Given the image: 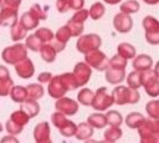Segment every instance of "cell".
Listing matches in <instances>:
<instances>
[{"mask_svg":"<svg viewBox=\"0 0 159 143\" xmlns=\"http://www.w3.org/2000/svg\"><path fill=\"white\" fill-rule=\"evenodd\" d=\"M111 93H112L114 104H118V106L135 104L140 99V95L137 90L130 88L128 86H122L120 83L116 86Z\"/></svg>","mask_w":159,"mask_h":143,"instance_id":"cell-1","label":"cell"},{"mask_svg":"<svg viewBox=\"0 0 159 143\" xmlns=\"http://www.w3.org/2000/svg\"><path fill=\"white\" fill-rule=\"evenodd\" d=\"M138 134L142 143H158L159 142V121L154 118H144L139 124Z\"/></svg>","mask_w":159,"mask_h":143,"instance_id":"cell-2","label":"cell"},{"mask_svg":"<svg viewBox=\"0 0 159 143\" xmlns=\"http://www.w3.org/2000/svg\"><path fill=\"white\" fill-rule=\"evenodd\" d=\"M27 55V48L25 44H20L19 41L15 45L7 46L1 52V58L7 65H15Z\"/></svg>","mask_w":159,"mask_h":143,"instance_id":"cell-3","label":"cell"},{"mask_svg":"<svg viewBox=\"0 0 159 143\" xmlns=\"http://www.w3.org/2000/svg\"><path fill=\"white\" fill-rule=\"evenodd\" d=\"M142 86L150 97L159 95V75L157 68H149L142 72Z\"/></svg>","mask_w":159,"mask_h":143,"instance_id":"cell-4","label":"cell"},{"mask_svg":"<svg viewBox=\"0 0 159 143\" xmlns=\"http://www.w3.org/2000/svg\"><path fill=\"white\" fill-rule=\"evenodd\" d=\"M114 104L113 102V97H112V93L108 91L107 87H99L94 95H93V99H92V103L91 106L96 109V111H107L109 109V107Z\"/></svg>","mask_w":159,"mask_h":143,"instance_id":"cell-5","label":"cell"},{"mask_svg":"<svg viewBox=\"0 0 159 143\" xmlns=\"http://www.w3.org/2000/svg\"><path fill=\"white\" fill-rule=\"evenodd\" d=\"M108 57L99 48H94L84 53V62L97 71H104L108 67Z\"/></svg>","mask_w":159,"mask_h":143,"instance_id":"cell-6","label":"cell"},{"mask_svg":"<svg viewBox=\"0 0 159 143\" xmlns=\"http://www.w3.org/2000/svg\"><path fill=\"white\" fill-rule=\"evenodd\" d=\"M143 29L145 31V41L149 45L159 44V21L154 16H145L142 21Z\"/></svg>","mask_w":159,"mask_h":143,"instance_id":"cell-7","label":"cell"},{"mask_svg":"<svg viewBox=\"0 0 159 143\" xmlns=\"http://www.w3.org/2000/svg\"><path fill=\"white\" fill-rule=\"evenodd\" d=\"M102 45V39L97 34H87V35H80L76 41V48L81 53H86L88 51H92L94 48H99Z\"/></svg>","mask_w":159,"mask_h":143,"instance_id":"cell-8","label":"cell"},{"mask_svg":"<svg viewBox=\"0 0 159 143\" xmlns=\"http://www.w3.org/2000/svg\"><path fill=\"white\" fill-rule=\"evenodd\" d=\"M72 75L78 85L80 86H84L88 83L91 76H92V68L83 61V62H77L76 66L73 67V71H72Z\"/></svg>","mask_w":159,"mask_h":143,"instance_id":"cell-9","label":"cell"},{"mask_svg":"<svg viewBox=\"0 0 159 143\" xmlns=\"http://www.w3.org/2000/svg\"><path fill=\"white\" fill-rule=\"evenodd\" d=\"M55 108H56V111L63 113L65 116H73L78 111V103L72 98L62 96V97L56 99Z\"/></svg>","mask_w":159,"mask_h":143,"instance_id":"cell-10","label":"cell"},{"mask_svg":"<svg viewBox=\"0 0 159 143\" xmlns=\"http://www.w3.org/2000/svg\"><path fill=\"white\" fill-rule=\"evenodd\" d=\"M113 27L119 34H127L133 27V19L130 15L118 12L113 17Z\"/></svg>","mask_w":159,"mask_h":143,"instance_id":"cell-11","label":"cell"},{"mask_svg":"<svg viewBox=\"0 0 159 143\" xmlns=\"http://www.w3.org/2000/svg\"><path fill=\"white\" fill-rule=\"evenodd\" d=\"M15 71L17 73V76L20 78H24V80H27V78H31L35 73V66H34V62L26 56L24 57L22 60H20L19 62H16L15 65Z\"/></svg>","mask_w":159,"mask_h":143,"instance_id":"cell-12","label":"cell"},{"mask_svg":"<svg viewBox=\"0 0 159 143\" xmlns=\"http://www.w3.org/2000/svg\"><path fill=\"white\" fill-rule=\"evenodd\" d=\"M34 139L37 143H50L51 142V129L50 123L43 121L35 126L34 128Z\"/></svg>","mask_w":159,"mask_h":143,"instance_id":"cell-13","label":"cell"},{"mask_svg":"<svg viewBox=\"0 0 159 143\" xmlns=\"http://www.w3.org/2000/svg\"><path fill=\"white\" fill-rule=\"evenodd\" d=\"M47 83H48L47 92L52 98L57 99V98H60V97H62L67 93V90L65 88V86H63V83L60 78V75L58 76H52L51 80Z\"/></svg>","mask_w":159,"mask_h":143,"instance_id":"cell-14","label":"cell"},{"mask_svg":"<svg viewBox=\"0 0 159 143\" xmlns=\"http://www.w3.org/2000/svg\"><path fill=\"white\" fill-rule=\"evenodd\" d=\"M17 20H19L17 9L1 6V9H0V26H4V27L10 26L11 27Z\"/></svg>","mask_w":159,"mask_h":143,"instance_id":"cell-15","label":"cell"},{"mask_svg":"<svg viewBox=\"0 0 159 143\" xmlns=\"http://www.w3.org/2000/svg\"><path fill=\"white\" fill-rule=\"evenodd\" d=\"M12 85H14V81L10 77V72L7 67L4 65H0V97L9 96V92Z\"/></svg>","mask_w":159,"mask_h":143,"instance_id":"cell-16","label":"cell"},{"mask_svg":"<svg viewBox=\"0 0 159 143\" xmlns=\"http://www.w3.org/2000/svg\"><path fill=\"white\" fill-rule=\"evenodd\" d=\"M104 77H106V81L108 83H111V85H119L125 78V70L108 66L104 70Z\"/></svg>","mask_w":159,"mask_h":143,"instance_id":"cell-17","label":"cell"},{"mask_svg":"<svg viewBox=\"0 0 159 143\" xmlns=\"http://www.w3.org/2000/svg\"><path fill=\"white\" fill-rule=\"evenodd\" d=\"M132 65H133V68L135 71L143 72V71H147V70L153 67V58L149 55H145V53L135 55L133 57V63Z\"/></svg>","mask_w":159,"mask_h":143,"instance_id":"cell-18","label":"cell"},{"mask_svg":"<svg viewBox=\"0 0 159 143\" xmlns=\"http://www.w3.org/2000/svg\"><path fill=\"white\" fill-rule=\"evenodd\" d=\"M20 104H21V106H20V109H22V111L29 116L30 119H31V118H35V117L39 114V112H40V104L37 103L36 99H30V98H27V99H25L24 102H21Z\"/></svg>","mask_w":159,"mask_h":143,"instance_id":"cell-19","label":"cell"},{"mask_svg":"<svg viewBox=\"0 0 159 143\" xmlns=\"http://www.w3.org/2000/svg\"><path fill=\"white\" fill-rule=\"evenodd\" d=\"M93 127L91 124H88L87 122H81L77 127H76V133L75 137L78 141H88L92 136H93Z\"/></svg>","mask_w":159,"mask_h":143,"instance_id":"cell-20","label":"cell"},{"mask_svg":"<svg viewBox=\"0 0 159 143\" xmlns=\"http://www.w3.org/2000/svg\"><path fill=\"white\" fill-rule=\"evenodd\" d=\"M19 21L21 22V25H22L27 31L36 29L37 25H39V22H40V20H39L31 11H26V12H24V14L21 15V17H20Z\"/></svg>","mask_w":159,"mask_h":143,"instance_id":"cell-21","label":"cell"},{"mask_svg":"<svg viewBox=\"0 0 159 143\" xmlns=\"http://www.w3.org/2000/svg\"><path fill=\"white\" fill-rule=\"evenodd\" d=\"M39 52H40L41 58H42L45 62H47V63H51V62H53V61L56 60L57 52L55 51V48L51 46L50 42L42 44L41 47H40V50H39Z\"/></svg>","mask_w":159,"mask_h":143,"instance_id":"cell-22","label":"cell"},{"mask_svg":"<svg viewBox=\"0 0 159 143\" xmlns=\"http://www.w3.org/2000/svg\"><path fill=\"white\" fill-rule=\"evenodd\" d=\"M9 96H10V98H11L14 102L21 103V102H24L25 99H27V91H26V87L12 85V87L10 88Z\"/></svg>","mask_w":159,"mask_h":143,"instance_id":"cell-23","label":"cell"},{"mask_svg":"<svg viewBox=\"0 0 159 143\" xmlns=\"http://www.w3.org/2000/svg\"><path fill=\"white\" fill-rule=\"evenodd\" d=\"M27 35V30L21 25V22L17 20L12 26H11V30H10V37L14 42H17V41H21L22 39H25Z\"/></svg>","mask_w":159,"mask_h":143,"instance_id":"cell-24","label":"cell"},{"mask_svg":"<svg viewBox=\"0 0 159 143\" xmlns=\"http://www.w3.org/2000/svg\"><path fill=\"white\" fill-rule=\"evenodd\" d=\"M117 53L127 60H130L133 58L135 55H137V51H135V47L129 44V42H120L118 46H117Z\"/></svg>","mask_w":159,"mask_h":143,"instance_id":"cell-25","label":"cell"},{"mask_svg":"<svg viewBox=\"0 0 159 143\" xmlns=\"http://www.w3.org/2000/svg\"><path fill=\"white\" fill-rule=\"evenodd\" d=\"M87 123L91 124L93 128L101 129V128H104L107 126V119H106L104 114H102L99 112H96V113H92V114L88 116Z\"/></svg>","mask_w":159,"mask_h":143,"instance_id":"cell-26","label":"cell"},{"mask_svg":"<svg viewBox=\"0 0 159 143\" xmlns=\"http://www.w3.org/2000/svg\"><path fill=\"white\" fill-rule=\"evenodd\" d=\"M124 80L127 81V85L130 88L138 90L139 87H142V72H139V71L134 70V71L129 72L128 75H125Z\"/></svg>","mask_w":159,"mask_h":143,"instance_id":"cell-27","label":"cell"},{"mask_svg":"<svg viewBox=\"0 0 159 143\" xmlns=\"http://www.w3.org/2000/svg\"><path fill=\"white\" fill-rule=\"evenodd\" d=\"M144 118H145V117H144L140 112H130L129 114H127L124 122H125V124H127L129 128L137 129V128L139 127V124L143 122Z\"/></svg>","mask_w":159,"mask_h":143,"instance_id":"cell-28","label":"cell"},{"mask_svg":"<svg viewBox=\"0 0 159 143\" xmlns=\"http://www.w3.org/2000/svg\"><path fill=\"white\" fill-rule=\"evenodd\" d=\"M26 91H27V98L30 99H39L43 96L45 90L42 87V85L39 83H30L26 86Z\"/></svg>","mask_w":159,"mask_h":143,"instance_id":"cell-29","label":"cell"},{"mask_svg":"<svg viewBox=\"0 0 159 143\" xmlns=\"http://www.w3.org/2000/svg\"><path fill=\"white\" fill-rule=\"evenodd\" d=\"M122 134H123V132H122L120 127H118V126H111L109 128H107L104 131L103 137H104V141L106 142H116V141H118L122 137Z\"/></svg>","mask_w":159,"mask_h":143,"instance_id":"cell-30","label":"cell"},{"mask_svg":"<svg viewBox=\"0 0 159 143\" xmlns=\"http://www.w3.org/2000/svg\"><path fill=\"white\" fill-rule=\"evenodd\" d=\"M104 12H106V7H104V5H103L102 2H99V1L93 2L92 6H91L89 10H88V15H89V17H91L92 20H99V19L104 15Z\"/></svg>","mask_w":159,"mask_h":143,"instance_id":"cell-31","label":"cell"},{"mask_svg":"<svg viewBox=\"0 0 159 143\" xmlns=\"http://www.w3.org/2000/svg\"><path fill=\"white\" fill-rule=\"evenodd\" d=\"M60 78L62 81L65 88L67 90V92L68 91H75V90L78 88V85H77V82H76L72 72H65V73L60 75Z\"/></svg>","mask_w":159,"mask_h":143,"instance_id":"cell-32","label":"cell"},{"mask_svg":"<svg viewBox=\"0 0 159 143\" xmlns=\"http://www.w3.org/2000/svg\"><path fill=\"white\" fill-rule=\"evenodd\" d=\"M93 95L94 92L89 88H82L78 95H77V101L80 104H83V106H91L92 103V99H93Z\"/></svg>","mask_w":159,"mask_h":143,"instance_id":"cell-33","label":"cell"},{"mask_svg":"<svg viewBox=\"0 0 159 143\" xmlns=\"http://www.w3.org/2000/svg\"><path fill=\"white\" fill-rule=\"evenodd\" d=\"M140 9V5L137 0H127L120 5V12L127 14V15H132L138 12Z\"/></svg>","mask_w":159,"mask_h":143,"instance_id":"cell-34","label":"cell"},{"mask_svg":"<svg viewBox=\"0 0 159 143\" xmlns=\"http://www.w3.org/2000/svg\"><path fill=\"white\" fill-rule=\"evenodd\" d=\"M66 26L68 27V30H70V32H71V36H73V37H78L80 35H82V32H83V30H84L83 22L72 20V19H70V20L67 21Z\"/></svg>","mask_w":159,"mask_h":143,"instance_id":"cell-35","label":"cell"},{"mask_svg":"<svg viewBox=\"0 0 159 143\" xmlns=\"http://www.w3.org/2000/svg\"><path fill=\"white\" fill-rule=\"evenodd\" d=\"M104 116H106V119H107V124L120 127V124H122V122H123V117H122V114H120L118 111L111 109V111H108Z\"/></svg>","mask_w":159,"mask_h":143,"instance_id":"cell-36","label":"cell"},{"mask_svg":"<svg viewBox=\"0 0 159 143\" xmlns=\"http://www.w3.org/2000/svg\"><path fill=\"white\" fill-rule=\"evenodd\" d=\"M10 119L14 121V122H16L17 124H20V126H22V127H25V124H27V122L30 121L29 116H27L22 109H17V111L12 112V113L10 114Z\"/></svg>","mask_w":159,"mask_h":143,"instance_id":"cell-37","label":"cell"},{"mask_svg":"<svg viewBox=\"0 0 159 143\" xmlns=\"http://www.w3.org/2000/svg\"><path fill=\"white\" fill-rule=\"evenodd\" d=\"M35 36L42 44H45V42H48V41H51L53 39V32L47 27H40V29H37L35 31Z\"/></svg>","mask_w":159,"mask_h":143,"instance_id":"cell-38","label":"cell"},{"mask_svg":"<svg viewBox=\"0 0 159 143\" xmlns=\"http://www.w3.org/2000/svg\"><path fill=\"white\" fill-rule=\"evenodd\" d=\"M71 37H72L71 36V32H70V30H68V27L66 25L62 26V27H60L56 31V34H53V39L57 40V41H60V42H62V44H67Z\"/></svg>","mask_w":159,"mask_h":143,"instance_id":"cell-39","label":"cell"},{"mask_svg":"<svg viewBox=\"0 0 159 143\" xmlns=\"http://www.w3.org/2000/svg\"><path fill=\"white\" fill-rule=\"evenodd\" d=\"M25 39H26V42H25L26 48H27V50H31V51H34V52H39V50H40V47H41V45H42V42L35 36V34L29 35V36H26Z\"/></svg>","mask_w":159,"mask_h":143,"instance_id":"cell-40","label":"cell"},{"mask_svg":"<svg viewBox=\"0 0 159 143\" xmlns=\"http://www.w3.org/2000/svg\"><path fill=\"white\" fill-rule=\"evenodd\" d=\"M145 111L150 118L159 119V101L153 99L145 104Z\"/></svg>","mask_w":159,"mask_h":143,"instance_id":"cell-41","label":"cell"},{"mask_svg":"<svg viewBox=\"0 0 159 143\" xmlns=\"http://www.w3.org/2000/svg\"><path fill=\"white\" fill-rule=\"evenodd\" d=\"M76 127H77V124H76L73 121L67 119V122H66L61 128H58V131H60V133H61L63 137H75Z\"/></svg>","mask_w":159,"mask_h":143,"instance_id":"cell-42","label":"cell"},{"mask_svg":"<svg viewBox=\"0 0 159 143\" xmlns=\"http://www.w3.org/2000/svg\"><path fill=\"white\" fill-rule=\"evenodd\" d=\"M127 63H128V60L124 58V57H122V56H119L118 53L114 55L111 60H108V66L116 67V68H123V70H125Z\"/></svg>","mask_w":159,"mask_h":143,"instance_id":"cell-43","label":"cell"},{"mask_svg":"<svg viewBox=\"0 0 159 143\" xmlns=\"http://www.w3.org/2000/svg\"><path fill=\"white\" fill-rule=\"evenodd\" d=\"M5 129H6V132H7L9 134H11V136H17V134H20V133L22 132L24 127L20 126V124H17L16 122H14V121H11V119L9 118V119L6 121V123H5Z\"/></svg>","mask_w":159,"mask_h":143,"instance_id":"cell-44","label":"cell"},{"mask_svg":"<svg viewBox=\"0 0 159 143\" xmlns=\"http://www.w3.org/2000/svg\"><path fill=\"white\" fill-rule=\"evenodd\" d=\"M51 122H52V124L58 129V128H61V127L67 122V116H65L63 113L56 111V112H53L52 116H51Z\"/></svg>","mask_w":159,"mask_h":143,"instance_id":"cell-45","label":"cell"},{"mask_svg":"<svg viewBox=\"0 0 159 143\" xmlns=\"http://www.w3.org/2000/svg\"><path fill=\"white\" fill-rule=\"evenodd\" d=\"M29 11H31V12H32V14H34V15H35L40 21H41V20H46V19H47L46 10H45L41 5H39V4H34Z\"/></svg>","mask_w":159,"mask_h":143,"instance_id":"cell-46","label":"cell"},{"mask_svg":"<svg viewBox=\"0 0 159 143\" xmlns=\"http://www.w3.org/2000/svg\"><path fill=\"white\" fill-rule=\"evenodd\" d=\"M89 17V15H88V10L87 9H80V10H76V12L73 14V16L71 17L72 20H76V21H80V22H83L84 24V21L87 20Z\"/></svg>","mask_w":159,"mask_h":143,"instance_id":"cell-47","label":"cell"},{"mask_svg":"<svg viewBox=\"0 0 159 143\" xmlns=\"http://www.w3.org/2000/svg\"><path fill=\"white\" fill-rule=\"evenodd\" d=\"M56 9L58 12L65 14L70 10V5H68V0H56Z\"/></svg>","mask_w":159,"mask_h":143,"instance_id":"cell-48","label":"cell"},{"mask_svg":"<svg viewBox=\"0 0 159 143\" xmlns=\"http://www.w3.org/2000/svg\"><path fill=\"white\" fill-rule=\"evenodd\" d=\"M21 1L22 0H1L0 6H7V7H12V9H19Z\"/></svg>","mask_w":159,"mask_h":143,"instance_id":"cell-49","label":"cell"},{"mask_svg":"<svg viewBox=\"0 0 159 143\" xmlns=\"http://www.w3.org/2000/svg\"><path fill=\"white\" fill-rule=\"evenodd\" d=\"M68 5H70V9L76 11V10H80L83 7L84 0H68Z\"/></svg>","mask_w":159,"mask_h":143,"instance_id":"cell-50","label":"cell"},{"mask_svg":"<svg viewBox=\"0 0 159 143\" xmlns=\"http://www.w3.org/2000/svg\"><path fill=\"white\" fill-rule=\"evenodd\" d=\"M50 44H51V46L55 48V51L58 53V52H61V51H63L65 50V47H66V44H62V42H60V41H57V40H55V39H52L51 41H48Z\"/></svg>","mask_w":159,"mask_h":143,"instance_id":"cell-51","label":"cell"},{"mask_svg":"<svg viewBox=\"0 0 159 143\" xmlns=\"http://www.w3.org/2000/svg\"><path fill=\"white\" fill-rule=\"evenodd\" d=\"M52 77V73L51 72H41L39 76H37V81L40 83H47Z\"/></svg>","mask_w":159,"mask_h":143,"instance_id":"cell-52","label":"cell"},{"mask_svg":"<svg viewBox=\"0 0 159 143\" xmlns=\"http://www.w3.org/2000/svg\"><path fill=\"white\" fill-rule=\"evenodd\" d=\"M7 141H11V142H17V139H16L14 136H11V134H9V136H6V137H4V138L1 139V142H7Z\"/></svg>","mask_w":159,"mask_h":143,"instance_id":"cell-53","label":"cell"},{"mask_svg":"<svg viewBox=\"0 0 159 143\" xmlns=\"http://www.w3.org/2000/svg\"><path fill=\"white\" fill-rule=\"evenodd\" d=\"M106 4H108V5H117V4H119L122 0H103Z\"/></svg>","mask_w":159,"mask_h":143,"instance_id":"cell-54","label":"cell"},{"mask_svg":"<svg viewBox=\"0 0 159 143\" xmlns=\"http://www.w3.org/2000/svg\"><path fill=\"white\" fill-rule=\"evenodd\" d=\"M145 4H148V5H157L158 2H159V0H143Z\"/></svg>","mask_w":159,"mask_h":143,"instance_id":"cell-55","label":"cell"},{"mask_svg":"<svg viewBox=\"0 0 159 143\" xmlns=\"http://www.w3.org/2000/svg\"><path fill=\"white\" fill-rule=\"evenodd\" d=\"M2 129H4V128H2V124H1V123H0V132H1V131H2Z\"/></svg>","mask_w":159,"mask_h":143,"instance_id":"cell-56","label":"cell"},{"mask_svg":"<svg viewBox=\"0 0 159 143\" xmlns=\"http://www.w3.org/2000/svg\"><path fill=\"white\" fill-rule=\"evenodd\" d=\"M0 4H1V0H0Z\"/></svg>","mask_w":159,"mask_h":143,"instance_id":"cell-57","label":"cell"}]
</instances>
